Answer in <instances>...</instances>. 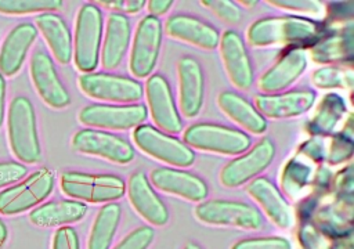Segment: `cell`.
Masks as SVG:
<instances>
[{"label": "cell", "mask_w": 354, "mask_h": 249, "mask_svg": "<svg viewBox=\"0 0 354 249\" xmlns=\"http://www.w3.org/2000/svg\"><path fill=\"white\" fill-rule=\"evenodd\" d=\"M29 72L37 94L48 107L62 109L71 104V94L48 53L36 50L30 57Z\"/></svg>", "instance_id": "cell-14"}, {"label": "cell", "mask_w": 354, "mask_h": 249, "mask_svg": "<svg viewBox=\"0 0 354 249\" xmlns=\"http://www.w3.org/2000/svg\"><path fill=\"white\" fill-rule=\"evenodd\" d=\"M126 194L134 210L151 227H163L169 223V209L144 172L137 170L130 174L126 183Z\"/></svg>", "instance_id": "cell-16"}, {"label": "cell", "mask_w": 354, "mask_h": 249, "mask_svg": "<svg viewBox=\"0 0 354 249\" xmlns=\"http://www.w3.org/2000/svg\"><path fill=\"white\" fill-rule=\"evenodd\" d=\"M218 47L231 83L239 90H249L254 80V72L242 36L238 32L228 29L220 36Z\"/></svg>", "instance_id": "cell-17"}, {"label": "cell", "mask_w": 354, "mask_h": 249, "mask_svg": "<svg viewBox=\"0 0 354 249\" xmlns=\"http://www.w3.org/2000/svg\"><path fill=\"white\" fill-rule=\"evenodd\" d=\"M268 4L278 7L285 11L295 14H303L308 17H319L324 11V7L319 1L314 0H271Z\"/></svg>", "instance_id": "cell-37"}, {"label": "cell", "mask_w": 354, "mask_h": 249, "mask_svg": "<svg viewBox=\"0 0 354 249\" xmlns=\"http://www.w3.org/2000/svg\"><path fill=\"white\" fill-rule=\"evenodd\" d=\"M163 39L159 18L145 15L137 25L130 51L129 69L134 77H149L156 66Z\"/></svg>", "instance_id": "cell-11"}, {"label": "cell", "mask_w": 354, "mask_h": 249, "mask_svg": "<svg viewBox=\"0 0 354 249\" xmlns=\"http://www.w3.org/2000/svg\"><path fill=\"white\" fill-rule=\"evenodd\" d=\"M308 173L310 169L301 163H295V162H289V165H286L285 167V173H283V188L288 191H292V188H299L301 185H304L307 183L308 178Z\"/></svg>", "instance_id": "cell-39"}, {"label": "cell", "mask_w": 354, "mask_h": 249, "mask_svg": "<svg viewBox=\"0 0 354 249\" xmlns=\"http://www.w3.org/2000/svg\"><path fill=\"white\" fill-rule=\"evenodd\" d=\"M145 4H147V1H144V0H123L122 14L123 12L137 14V12H140L145 7Z\"/></svg>", "instance_id": "cell-43"}, {"label": "cell", "mask_w": 354, "mask_h": 249, "mask_svg": "<svg viewBox=\"0 0 354 249\" xmlns=\"http://www.w3.org/2000/svg\"><path fill=\"white\" fill-rule=\"evenodd\" d=\"M346 111L344 101L337 94H328L318 107V111L310 122V129L315 134L330 133Z\"/></svg>", "instance_id": "cell-31"}, {"label": "cell", "mask_w": 354, "mask_h": 249, "mask_svg": "<svg viewBox=\"0 0 354 249\" xmlns=\"http://www.w3.org/2000/svg\"><path fill=\"white\" fill-rule=\"evenodd\" d=\"M148 116L144 104H90L80 109L79 122L98 130H129L142 124Z\"/></svg>", "instance_id": "cell-10"}, {"label": "cell", "mask_w": 354, "mask_h": 249, "mask_svg": "<svg viewBox=\"0 0 354 249\" xmlns=\"http://www.w3.org/2000/svg\"><path fill=\"white\" fill-rule=\"evenodd\" d=\"M353 152V144L350 140H346L344 137H337L330 147V154L328 156L329 163H340L351 156Z\"/></svg>", "instance_id": "cell-41"}, {"label": "cell", "mask_w": 354, "mask_h": 249, "mask_svg": "<svg viewBox=\"0 0 354 249\" xmlns=\"http://www.w3.org/2000/svg\"><path fill=\"white\" fill-rule=\"evenodd\" d=\"M332 249H346V246H344V245H343V246H342V245H336V246L332 248Z\"/></svg>", "instance_id": "cell-49"}, {"label": "cell", "mask_w": 354, "mask_h": 249, "mask_svg": "<svg viewBox=\"0 0 354 249\" xmlns=\"http://www.w3.org/2000/svg\"><path fill=\"white\" fill-rule=\"evenodd\" d=\"M72 148L80 154L127 165L134 159L133 145L123 137L98 129H82L72 137Z\"/></svg>", "instance_id": "cell-12"}, {"label": "cell", "mask_w": 354, "mask_h": 249, "mask_svg": "<svg viewBox=\"0 0 354 249\" xmlns=\"http://www.w3.org/2000/svg\"><path fill=\"white\" fill-rule=\"evenodd\" d=\"M51 249H80V241L76 230L71 225L57 228L53 235Z\"/></svg>", "instance_id": "cell-40"}, {"label": "cell", "mask_w": 354, "mask_h": 249, "mask_svg": "<svg viewBox=\"0 0 354 249\" xmlns=\"http://www.w3.org/2000/svg\"><path fill=\"white\" fill-rule=\"evenodd\" d=\"M8 238V230H7V225L6 223L0 219V246H3L6 243Z\"/></svg>", "instance_id": "cell-46"}, {"label": "cell", "mask_w": 354, "mask_h": 249, "mask_svg": "<svg viewBox=\"0 0 354 249\" xmlns=\"http://www.w3.org/2000/svg\"><path fill=\"white\" fill-rule=\"evenodd\" d=\"M28 173V167L15 160L0 162V188H7L19 180H22Z\"/></svg>", "instance_id": "cell-38"}, {"label": "cell", "mask_w": 354, "mask_h": 249, "mask_svg": "<svg viewBox=\"0 0 354 249\" xmlns=\"http://www.w3.org/2000/svg\"><path fill=\"white\" fill-rule=\"evenodd\" d=\"M134 144L148 156L173 167H188L195 162V152L177 137L142 123L133 130Z\"/></svg>", "instance_id": "cell-8"}, {"label": "cell", "mask_w": 354, "mask_h": 249, "mask_svg": "<svg viewBox=\"0 0 354 249\" xmlns=\"http://www.w3.org/2000/svg\"><path fill=\"white\" fill-rule=\"evenodd\" d=\"M7 134L12 154L21 163H37L41 159L36 112L25 95L11 100L7 113Z\"/></svg>", "instance_id": "cell-2"}, {"label": "cell", "mask_w": 354, "mask_h": 249, "mask_svg": "<svg viewBox=\"0 0 354 249\" xmlns=\"http://www.w3.org/2000/svg\"><path fill=\"white\" fill-rule=\"evenodd\" d=\"M122 219V206L116 202L104 203L91 224L87 249H111Z\"/></svg>", "instance_id": "cell-29"}, {"label": "cell", "mask_w": 354, "mask_h": 249, "mask_svg": "<svg viewBox=\"0 0 354 249\" xmlns=\"http://www.w3.org/2000/svg\"><path fill=\"white\" fill-rule=\"evenodd\" d=\"M145 95L149 113L159 129L167 134L183 130V120L177 109L169 82L160 73H152L145 83Z\"/></svg>", "instance_id": "cell-15"}, {"label": "cell", "mask_w": 354, "mask_h": 249, "mask_svg": "<svg viewBox=\"0 0 354 249\" xmlns=\"http://www.w3.org/2000/svg\"><path fill=\"white\" fill-rule=\"evenodd\" d=\"M220 109L242 129L253 134H263L267 129V119L241 94L225 90L217 97Z\"/></svg>", "instance_id": "cell-28"}, {"label": "cell", "mask_w": 354, "mask_h": 249, "mask_svg": "<svg viewBox=\"0 0 354 249\" xmlns=\"http://www.w3.org/2000/svg\"><path fill=\"white\" fill-rule=\"evenodd\" d=\"M64 6L61 0H0V14L25 15L54 12Z\"/></svg>", "instance_id": "cell-32"}, {"label": "cell", "mask_w": 354, "mask_h": 249, "mask_svg": "<svg viewBox=\"0 0 354 249\" xmlns=\"http://www.w3.org/2000/svg\"><path fill=\"white\" fill-rule=\"evenodd\" d=\"M98 7L101 6V7H105V8H108V10H115L116 12L119 11H122V8H123V0H112V1H100L98 4H97Z\"/></svg>", "instance_id": "cell-45"}, {"label": "cell", "mask_w": 354, "mask_h": 249, "mask_svg": "<svg viewBox=\"0 0 354 249\" xmlns=\"http://www.w3.org/2000/svg\"><path fill=\"white\" fill-rule=\"evenodd\" d=\"M315 93L310 89H295L275 94H257L254 108L267 119L300 116L314 105Z\"/></svg>", "instance_id": "cell-20"}, {"label": "cell", "mask_w": 354, "mask_h": 249, "mask_svg": "<svg viewBox=\"0 0 354 249\" xmlns=\"http://www.w3.org/2000/svg\"><path fill=\"white\" fill-rule=\"evenodd\" d=\"M183 141L191 149L232 156L248 151L252 140L242 130L218 123L199 122L185 129Z\"/></svg>", "instance_id": "cell-5"}, {"label": "cell", "mask_w": 354, "mask_h": 249, "mask_svg": "<svg viewBox=\"0 0 354 249\" xmlns=\"http://www.w3.org/2000/svg\"><path fill=\"white\" fill-rule=\"evenodd\" d=\"M77 84L87 97L108 104H136L144 94L138 80L111 72L82 73Z\"/></svg>", "instance_id": "cell-9"}, {"label": "cell", "mask_w": 354, "mask_h": 249, "mask_svg": "<svg viewBox=\"0 0 354 249\" xmlns=\"http://www.w3.org/2000/svg\"><path fill=\"white\" fill-rule=\"evenodd\" d=\"M155 239V228L140 225L122 238L112 249H148Z\"/></svg>", "instance_id": "cell-34"}, {"label": "cell", "mask_w": 354, "mask_h": 249, "mask_svg": "<svg viewBox=\"0 0 354 249\" xmlns=\"http://www.w3.org/2000/svg\"><path fill=\"white\" fill-rule=\"evenodd\" d=\"M194 214L201 223L216 227L260 230L264 224L261 212L242 201L207 199L196 205Z\"/></svg>", "instance_id": "cell-7"}, {"label": "cell", "mask_w": 354, "mask_h": 249, "mask_svg": "<svg viewBox=\"0 0 354 249\" xmlns=\"http://www.w3.org/2000/svg\"><path fill=\"white\" fill-rule=\"evenodd\" d=\"M319 24L300 15H271L254 21L248 29V42L253 47L301 44L314 40Z\"/></svg>", "instance_id": "cell-1"}, {"label": "cell", "mask_w": 354, "mask_h": 249, "mask_svg": "<svg viewBox=\"0 0 354 249\" xmlns=\"http://www.w3.org/2000/svg\"><path fill=\"white\" fill-rule=\"evenodd\" d=\"M238 3V6L241 7V6H243V7H254L259 1H256V0H241V1H236Z\"/></svg>", "instance_id": "cell-47"}, {"label": "cell", "mask_w": 354, "mask_h": 249, "mask_svg": "<svg viewBox=\"0 0 354 249\" xmlns=\"http://www.w3.org/2000/svg\"><path fill=\"white\" fill-rule=\"evenodd\" d=\"M37 37V29L30 22L15 25L6 36L0 48V73L11 77L17 75Z\"/></svg>", "instance_id": "cell-24"}, {"label": "cell", "mask_w": 354, "mask_h": 249, "mask_svg": "<svg viewBox=\"0 0 354 249\" xmlns=\"http://www.w3.org/2000/svg\"><path fill=\"white\" fill-rule=\"evenodd\" d=\"M183 249H203L198 242H194V241H189V242H187L184 246H183Z\"/></svg>", "instance_id": "cell-48"}, {"label": "cell", "mask_w": 354, "mask_h": 249, "mask_svg": "<svg viewBox=\"0 0 354 249\" xmlns=\"http://www.w3.org/2000/svg\"><path fill=\"white\" fill-rule=\"evenodd\" d=\"M178 104L184 118L199 115L205 100V73L201 62L184 55L177 62Z\"/></svg>", "instance_id": "cell-19"}, {"label": "cell", "mask_w": 354, "mask_h": 249, "mask_svg": "<svg viewBox=\"0 0 354 249\" xmlns=\"http://www.w3.org/2000/svg\"><path fill=\"white\" fill-rule=\"evenodd\" d=\"M353 53L351 30L324 39L311 48V57L321 64H333L346 59Z\"/></svg>", "instance_id": "cell-30"}, {"label": "cell", "mask_w": 354, "mask_h": 249, "mask_svg": "<svg viewBox=\"0 0 354 249\" xmlns=\"http://www.w3.org/2000/svg\"><path fill=\"white\" fill-rule=\"evenodd\" d=\"M55 177L48 167H40L24 180L0 191V214L15 216L39 206L54 190Z\"/></svg>", "instance_id": "cell-6"}, {"label": "cell", "mask_w": 354, "mask_h": 249, "mask_svg": "<svg viewBox=\"0 0 354 249\" xmlns=\"http://www.w3.org/2000/svg\"><path fill=\"white\" fill-rule=\"evenodd\" d=\"M231 249H293L292 242L279 235L253 237L235 242Z\"/></svg>", "instance_id": "cell-35"}, {"label": "cell", "mask_w": 354, "mask_h": 249, "mask_svg": "<svg viewBox=\"0 0 354 249\" xmlns=\"http://www.w3.org/2000/svg\"><path fill=\"white\" fill-rule=\"evenodd\" d=\"M246 191L277 227L283 230L292 227L293 213L290 205L271 180L267 177H256L249 181Z\"/></svg>", "instance_id": "cell-22"}, {"label": "cell", "mask_w": 354, "mask_h": 249, "mask_svg": "<svg viewBox=\"0 0 354 249\" xmlns=\"http://www.w3.org/2000/svg\"><path fill=\"white\" fill-rule=\"evenodd\" d=\"M313 83L319 89L351 86V72H346L335 65H326L314 71Z\"/></svg>", "instance_id": "cell-33"}, {"label": "cell", "mask_w": 354, "mask_h": 249, "mask_svg": "<svg viewBox=\"0 0 354 249\" xmlns=\"http://www.w3.org/2000/svg\"><path fill=\"white\" fill-rule=\"evenodd\" d=\"M202 6L207 7L216 17L227 24H238L242 18V8L236 1L232 0H205L201 1Z\"/></svg>", "instance_id": "cell-36"}, {"label": "cell", "mask_w": 354, "mask_h": 249, "mask_svg": "<svg viewBox=\"0 0 354 249\" xmlns=\"http://www.w3.org/2000/svg\"><path fill=\"white\" fill-rule=\"evenodd\" d=\"M131 25L127 15L111 12L105 25V33L101 43V65L106 71L118 68L130 46Z\"/></svg>", "instance_id": "cell-25"}, {"label": "cell", "mask_w": 354, "mask_h": 249, "mask_svg": "<svg viewBox=\"0 0 354 249\" xmlns=\"http://www.w3.org/2000/svg\"><path fill=\"white\" fill-rule=\"evenodd\" d=\"M87 205L75 199H58L41 203L30 210L29 220L37 227H66L80 221Z\"/></svg>", "instance_id": "cell-26"}, {"label": "cell", "mask_w": 354, "mask_h": 249, "mask_svg": "<svg viewBox=\"0 0 354 249\" xmlns=\"http://www.w3.org/2000/svg\"><path fill=\"white\" fill-rule=\"evenodd\" d=\"M165 30L170 37L203 50H214L218 47V30L212 24L194 15H171L166 21Z\"/></svg>", "instance_id": "cell-21"}, {"label": "cell", "mask_w": 354, "mask_h": 249, "mask_svg": "<svg viewBox=\"0 0 354 249\" xmlns=\"http://www.w3.org/2000/svg\"><path fill=\"white\" fill-rule=\"evenodd\" d=\"M306 68V53L301 48H292L261 75L259 89L263 94L281 93L293 84L303 75Z\"/></svg>", "instance_id": "cell-23"}, {"label": "cell", "mask_w": 354, "mask_h": 249, "mask_svg": "<svg viewBox=\"0 0 354 249\" xmlns=\"http://www.w3.org/2000/svg\"><path fill=\"white\" fill-rule=\"evenodd\" d=\"M61 191L83 203H109L126 194V181L109 173H86L66 170L59 178Z\"/></svg>", "instance_id": "cell-3"}, {"label": "cell", "mask_w": 354, "mask_h": 249, "mask_svg": "<svg viewBox=\"0 0 354 249\" xmlns=\"http://www.w3.org/2000/svg\"><path fill=\"white\" fill-rule=\"evenodd\" d=\"M6 94H7L6 77L0 73V129L4 123V115H6Z\"/></svg>", "instance_id": "cell-44"}, {"label": "cell", "mask_w": 354, "mask_h": 249, "mask_svg": "<svg viewBox=\"0 0 354 249\" xmlns=\"http://www.w3.org/2000/svg\"><path fill=\"white\" fill-rule=\"evenodd\" d=\"M104 21L95 3H84L77 11L73 42V61L82 73L94 72L100 61Z\"/></svg>", "instance_id": "cell-4"}, {"label": "cell", "mask_w": 354, "mask_h": 249, "mask_svg": "<svg viewBox=\"0 0 354 249\" xmlns=\"http://www.w3.org/2000/svg\"><path fill=\"white\" fill-rule=\"evenodd\" d=\"M275 144L261 138L250 149L230 160L220 172V183L227 188H238L263 173L274 160Z\"/></svg>", "instance_id": "cell-13"}, {"label": "cell", "mask_w": 354, "mask_h": 249, "mask_svg": "<svg viewBox=\"0 0 354 249\" xmlns=\"http://www.w3.org/2000/svg\"><path fill=\"white\" fill-rule=\"evenodd\" d=\"M35 22L36 29L43 35L54 58L61 65L69 64L73 55V42L65 19L55 12H43L36 17Z\"/></svg>", "instance_id": "cell-27"}, {"label": "cell", "mask_w": 354, "mask_h": 249, "mask_svg": "<svg viewBox=\"0 0 354 249\" xmlns=\"http://www.w3.org/2000/svg\"><path fill=\"white\" fill-rule=\"evenodd\" d=\"M145 6L149 12L148 15L158 18L160 15H165L170 10V7L173 6V1L171 0H151Z\"/></svg>", "instance_id": "cell-42"}, {"label": "cell", "mask_w": 354, "mask_h": 249, "mask_svg": "<svg viewBox=\"0 0 354 249\" xmlns=\"http://www.w3.org/2000/svg\"><path fill=\"white\" fill-rule=\"evenodd\" d=\"M148 180L152 187L189 202H203L209 195L207 184L199 176L178 167H155Z\"/></svg>", "instance_id": "cell-18"}]
</instances>
